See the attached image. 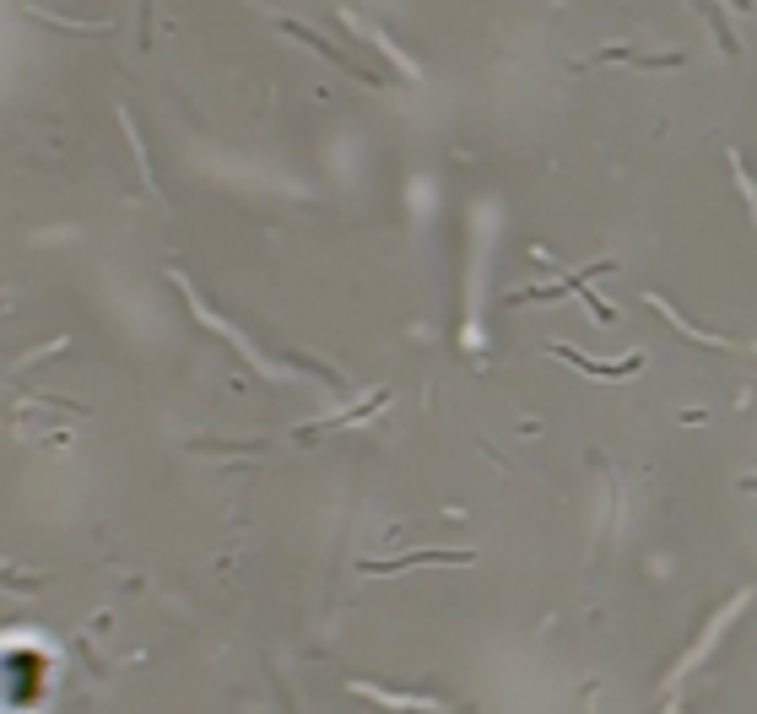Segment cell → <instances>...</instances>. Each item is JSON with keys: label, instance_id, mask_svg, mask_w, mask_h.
Here are the masks:
<instances>
[{"label": "cell", "instance_id": "277c9868", "mask_svg": "<svg viewBox=\"0 0 757 714\" xmlns=\"http://www.w3.org/2000/svg\"><path fill=\"white\" fill-rule=\"evenodd\" d=\"M693 6L703 11V22H709V28H714V38H720V49H725V55H741V44H736V33H730L725 11L714 6V0H693Z\"/></svg>", "mask_w": 757, "mask_h": 714}, {"label": "cell", "instance_id": "6da1fadb", "mask_svg": "<svg viewBox=\"0 0 757 714\" xmlns=\"http://www.w3.org/2000/svg\"><path fill=\"white\" fill-rule=\"evenodd\" d=\"M557 357H568L574 368H584V374H595V379H628V374H639V363L644 357H622V363H590V357H579L574 347H552Z\"/></svg>", "mask_w": 757, "mask_h": 714}, {"label": "cell", "instance_id": "3957f363", "mask_svg": "<svg viewBox=\"0 0 757 714\" xmlns=\"http://www.w3.org/2000/svg\"><path fill=\"white\" fill-rule=\"evenodd\" d=\"M595 60H601V65L622 60V65H644V71H666V65H682V55H633V49H601Z\"/></svg>", "mask_w": 757, "mask_h": 714}, {"label": "cell", "instance_id": "5b68a950", "mask_svg": "<svg viewBox=\"0 0 757 714\" xmlns=\"http://www.w3.org/2000/svg\"><path fill=\"white\" fill-rule=\"evenodd\" d=\"M741 487H747V493H757V476H747V482H741Z\"/></svg>", "mask_w": 757, "mask_h": 714}, {"label": "cell", "instance_id": "7a4b0ae2", "mask_svg": "<svg viewBox=\"0 0 757 714\" xmlns=\"http://www.w3.org/2000/svg\"><path fill=\"white\" fill-rule=\"evenodd\" d=\"M471 552H406V558H390V563H363V574H401V568H417V563H466Z\"/></svg>", "mask_w": 757, "mask_h": 714}]
</instances>
